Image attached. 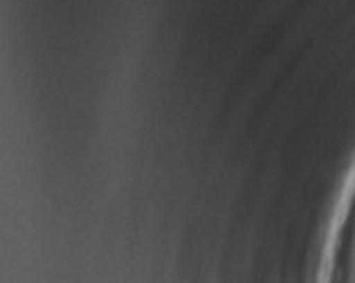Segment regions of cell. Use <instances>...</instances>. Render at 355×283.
<instances>
[{
  "instance_id": "1",
  "label": "cell",
  "mask_w": 355,
  "mask_h": 283,
  "mask_svg": "<svg viewBox=\"0 0 355 283\" xmlns=\"http://www.w3.org/2000/svg\"><path fill=\"white\" fill-rule=\"evenodd\" d=\"M344 283H355V209L351 218L349 248H347V268H344Z\"/></svg>"
}]
</instances>
